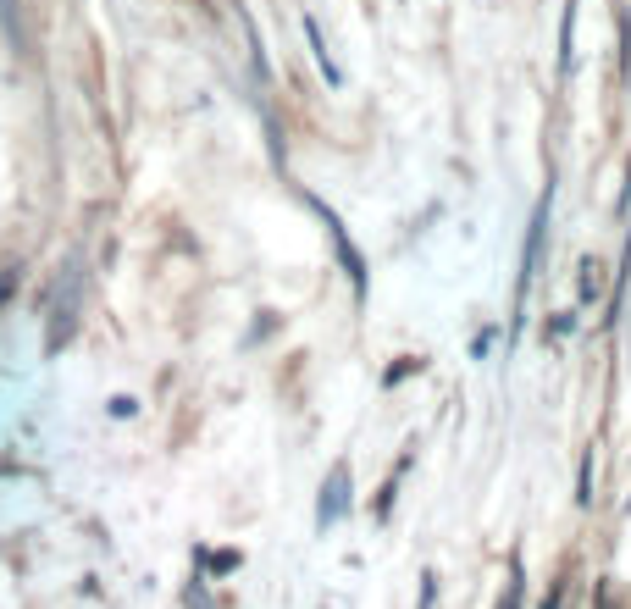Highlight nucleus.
Wrapping results in <instances>:
<instances>
[{
	"label": "nucleus",
	"mask_w": 631,
	"mask_h": 609,
	"mask_svg": "<svg viewBox=\"0 0 631 609\" xmlns=\"http://www.w3.org/2000/svg\"><path fill=\"white\" fill-rule=\"evenodd\" d=\"M526 604V571H521V554H515V565H510V582H504V598L493 609H521Z\"/></svg>",
	"instance_id": "nucleus-8"
},
{
	"label": "nucleus",
	"mask_w": 631,
	"mask_h": 609,
	"mask_svg": "<svg viewBox=\"0 0 631 609\" xmlns=\"http://www.w3.org/2000/svg\"><path fill=\"white\" fill-rule=\"evenodd\" d=\"M72 333H78V261H67V272H61V283H56V311H50L45 349L61 355V349L72 344Z\"/></svg>",
	"instance_id": "nucleus-3"
},
{
	"label": "nucleus",
	"mask_w": 631,
	"mask_h": 609,
	"mask_svg": "<svg viewBox=\"0 0 631 609\" xmlns=\"http://www.w3.org/2000/svg\"><path fill=\"white\" fill-rule=\"evenodd\" d=\"M305 45H310V61H316V72H322L327 78V89H344V67H338L333 61V50H327V39H322V23H316V17H305Z\"/></svg>",
	"instance_id": "nucleus-5"
},
{
	"label": "nucleus",
	"mask_w": 631,
	"mask_h": 609,
	"mask_svg": "<svg viewBox=\"0 0 631 609\" xmlns=\"http://www.w3.org/2000/svg\"><path fill=\"white\" fill-rule=\"evenodd\" d=\"M576 504H582V510L593 504V449L582 454V471H576Z\"/></svg>",
	"instance_id": "nucleus-11"
},
{
	"label": "nucleus",
	"mask_w": 631,
	"mask_h": 609,
	"mask_svg": "<svg viewBox=\"0 0 631 609\" xmlns=\"http://www.w3.org/2000/svg\"><path fill=\"white\" fill-rule=\"evenodd\" d=\"M571 45H576V0H565V12H560V78L571 72Z\"/></svg>",
	"instance_id": "nucleus-7"
},
{
	"label": "nucleus",
	"mask_w": 631,
	"mask_h": 609,
	"mask_svg": "<svg viewBox=\"0 0 631 609\" xmlns=\"http://www.w3.org/2000/svg\"><path fill=\"white\" fill-rule=\"evenodd\" d=\"M349 515V460H338L333 466V477L322 482V499H316V526H338Z\"/></svg>",
	"instance_id": "nucleus-4"
},
{
	"label": "nucleus",
	"mask_w": 631,
	"mask_h": 609,
	"mask_svg": "<svg viewBox=\"0 0 631 609\" xmlns=\"http://www.w3.org/2000/svg\"><path fill=\"white\" fill-rule=\"evenodd\" d=\"M432 598H438V576H421V609H432Z\"/></svg>",
	"instance_id": "nucleus-16"
},
{
	"label": "nucleus",
	"mask_w": 631,
	"mask_h": 609,
	"mask_svg": "<svg viewBox=\"0 0 631 609\" xmlns=\"http://www.w3.org/2000/svg\"><path fill=\"white\" fill-rule=\"evenodd\" d=\"M106 410H111V416H117V421H128V416H133V410H139V399L117 394V399H111V405H106Z\"/></svg>",
	"instance_id": "nucleus-15"
},
{
	"label": "nucleus",
	"mask_w": 631,
	"mask_h": 609,
	"mask_svg": "<svg viewBox=\"0 0 631 609\" xmlns=\"http://www.w3.org/2000/svg\"><path fill=\"white\" fill-rule=\"evenodd\" d=\"M305 205L316 216H322V227H327V239H333V250H338V266H344V277H349V288H355V299H366V288H371V277H366V255L355 250V239H349V227H344V216L333 211L327 200H316V194H305Z\"/></svg>",
	"instance_id": "nucleus-1"
},
{
	"label": "nucleus",
	"mask_w": 631,
	"mask_h": 609,
	"mask_svg": "<svg viewBox=\"0 0 631 609\" xmlns=\"http://www.w3.org/2000/svg\"><path fill=\"white\" fill-rule=\"evenodd\" d=\"M421 371H427V360H421V355H399V366L382 371V388H399L405 377H421Z\"/></svg>",
	"instance_id": "nucleus-9"
},
{
	"label": "nucleus",
	"mask_w": 631,
	"mask_h": 609,
	"mask_svg": "<svg viewBox=\"0 0 631 609\" xmlns=\"http://www.w3.org/2000/svg\"><path fill=\"white\" fill-rule=\"evenodd\" d=\"M17 283H23V266H17V261H0V311H6V305H12Z\"/></svg>",
	"instance_id": "nucleus-10"
},
{
	"label": "nucleus",
	"mask_w": 631,
	"mask_h": 609,
	"mask_svg": "<svg viewBox=\"0 0 631 609\" xmlns=\"http://www.w3.org/2000/svg\"><path fill=\"white\" fill-rule=\"evenodd\" d=\"M410 460H416V454H399V466L388 471V482H382V493H377V515H393V499H399V482H405Z\"/></svg>",
	"instance_id": "nucleus-6"
},
{
	"label": "nucleus",
	"mask_w": 631,
	"mask_h": 609,
	"mask_svg": "<svg viewBox=\"0 0 631 609\" xmlns=\"http://www.w3.org/2000/svg\"><path fill=\"white\" fill-rule=\"evenodd\" d=\"M205 565H211L216 576H227V571H239V554H205Z\"/></svg>",
	"instance_id": "nucleus-14"
},
{
	"label": "nucleus",
	"mask_w": 631,
	"mask_h": 609,
	"mask_svg": "<svg viewBox=\"0 0 631 609\" xmlns=\"http://www.w3.org/2000/svg\"><path fill=\"white\" fill-rule=\"evenodd\" d=\"M548 216H554V178H548V189L537 194L532 227H526V250H521V277H515V311H521V305H526V294H532L537 261H543V239H548Z\"/></svg>",
	"instance_id": "nucleus-2"
},
{
	"label": "nucleus",
	"mask_w": 631,
	"mask_h": 609,
	"mask_svg": "<svg viewBox=\"0 0 631 609\" xmlns=\"http://www.w3.org/2000/svg\"><path fill=\"white\" fill-rule=\"evenodd\" d=\"M0 23H6L12 45H23V17H17V0H0Z\"/></svg>",
	"instance_id": "nucleus-13"
},
{
	"label": "nucleus",
	"mask_w": 631,
	"mask_h": 609,
	"mask_svg": "<svg viewBox=\"0 0 631 609\" xmlns=\"http://www.w3.org/2000/svg\"><path fill=\"white\" fill-rule=\"evenodd\" d=\"M576 288H582V299H598V288H604V277H598V261H582V277H576Z\"/></svg>",
	"instance_id": "nucleus-12"
},
{
	"label": "nucleus",
	"mask_w": 631,
	"mask_h": 609,
	"mask_svg": "<svg viewBox=\"0 0 631 609\" xmlns=\"http://www.w3.org/2000/svg\"><path fill=\"white\" fill-rule=\"evenodd\" d=\"M598 609H609V593H598Z\"/></svg>",
	"instance_id": "nucleus-17"
}]
</instances>
